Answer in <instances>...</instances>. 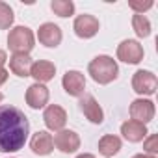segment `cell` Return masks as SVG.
Wrapping results in <instances>:
<instances>
[{"mask_svg": "<svg viewBox=\"0 0 158 158\" xmlns=\"http://www.w3.org/2000/svg\"><path fill=\"white\" fill-rule=\"evenodd\" d=\"M30 123L23 110L2 104L0 106V152L21 151L28 139Z\"/></svg>", "mask_w": 158, "mask_h": 158, "instance_id": "cell-1", "label": "cell"}, {"mask_svg": "<svg viewBox=\"0 0 158 158\" xmlns=\"http://www.w3.org/2000/svg\"><path fill=\"white\" fill-rule=\"evenodd\" d=\"M88 73L91 74V78H93L97 84L106 86V84L114 82L115 78H117V74H119V67H117V63H115L114 58L102 54V56H97V58H93V60L89 61V65H88Z\"/></svg>", "mask_w": 158, "mask_h": 158, "instance_id": "cell-2", "label": "cell"}, {"mask_svg": "<svg viewBox=\"0 0 158 158\" xmlns=\"http://www.w3.org/2000/svg\"><path fill=\"white\" fill-rule=\"evenodd\" d=\"M34 43H35L34 32L26 26H15L8 35V47L13 54H30Z\"/></svg>", "mask_w": 158, "mask_h": 158, "instance_id": "cell-3", "label": "cell"}, {"mask_svg": "<svg viewBox=\"0 0 158 158\" xmlns=\"http://www.w3.org/2000/svg\"><path fill=\"white\" fill-rule=\"evenodd\" d=\"M158 88L156 74L151 71H136L132 76V89L138 95H152Z\"/></svg>", "mask_w": 158, "mask_h": 158, "instance_id": "cell-4", "label": "cell"}, {"mask_svg": "<svg viewBox=\"0 0 158 158\" xmlns=\"http://www.w3.org/2000/svg\"><path fill=\"white\" fill-rule=\"evenodd\" d=\"M117 60L130 63V65H136L143 60V47L134 39H125L117 47Z\"/></svg>", "mask_w": 158, "mask_h": 158, "instance_id": "cell-5", "label": "cell"}, {"mask_svg": "<svg viewBox=\"0 0 158 158\" xmlns=\"http://www.w3.org/2000/svg\"><path fill=\"white\" fill-rule=\"evenodd\" d=\"M61 86H63V89H65L67 95H71V97H82L84 89H86V78H84V74L80 71H67L63 74Z\"/></svg>", "mask_w": 158, "mask_h": 158, "instance_id": "cell-6", "label": "cell"}, {"mask_svg": "<svg viewBox=\"0 0 158 158\" xmlns=\"http://www.w3.org/2000/svg\"><path fill=\"white\" fill-rule=\"evenodd\" d=\"M78 106H80V112H82V114L91 121V123L101 125V123L104 121V112H102L101 104L95 101V97H93V95L84 93V95L80 97V102H78Z\"/></svg>", "mask_w": 158, "mask_h": 158, "instance_id": "cell-7", "label": "cell"}, {"mask_svg": "<svg viewBox=\"0 0 158 158\" xmlns=\"http://www.w3.org/2000/svg\"><path fill=\"white\" fill-rule=\"evenodd\" d=\"M73 28H74V34H76L78 37L89 39V37H93V35L99 32V19L93 17V15H88V13L78 15V17L74 19Z\"/></svg>", "mask_w": 158, "mask_h": 158, "instance_id": "cell-8", "label": "cell"}, {"mask_svg": "<svg viewBox=\"0 0 158 158\" xmlns=\"http://www.w3.org/2000/svg\"><path fill=\"white\" fill-rule=\"evenodd\" d=\"M130 117H132V121L147 125L154 117V102L147 101V99H136L130 104Z\"/></svg>", "mask_w": 158, "mask_h": 158, "instance_id": "cell-9", "label": "cell"}, {"mask_svg": "<svg viewBox=\"0 0 158 158\" xmlns=\"http://www.w3.org/2000/svg\"><path fill=\"white\" fill-rule=\"evenodd\" d=\"M43 121H45V125H47L48 130L60 132V130H63V127H65V123H67V114H65V110H63L61 106L50 104V106H47L45 112H43Z\"/></svg>", "mask_w": 158, "mask_h": 158, "instance_id": "cell-10", "label": "cell"}, {"mask_svg": "<svg viewBox=\"0 0 158 158\" xmlns=\"http://www.w3.org/2000/svg\"><path fill=\"white\" fill-rule=\"evenodd\" d=\"M54 145L56 149H60L61 152L69 154V152H74L78 147H80V136H78L74 130H60L54 138Z\"/></svg>", "mask_w": 158, "mask_h": 158, "instance_id": "cell-11", "label": "cell"}, {"mask_svg": "<svg viewBox=\"0 0 158 158\" xmlns=\"http://www.w3.org/2000/svg\"><path fill=\"white\" fill-rule=\"evenodd\" d=\"M61 30L60 26H56L54 23H45L39 26V32H37V39L41 45L48 47V48H56L60 43H61Z\"/></svg>", "mask_w": 158, "mask_h": 158, "instance_id": "cell-12", "label": "cell"}, {"mask_svg": "<svg viewBox=\"0 0 158 158\" xmlns=\"http://www.w3.org/2000/svg\"><path fill=\"white\" fill-rule=\"evenodd\" d=\"M48 95H50L48 88L45 84L35 82V84H32L26 89V104L30 108H34V110H39V108H43L48 102Z\"/></svg>", "mask_w": 158, "mask_h": 158, "instance_id": "cell-13", "label": "cell"}, {"mask_svg": "<svg viewBox=\"0 0 158 158\" xmlns=\"http://www.w3.org/2000/svg\"><path fill=\"white\" fill-rule=\"evenodd\" d=\"M30 149L34 151V154H39V156H47L52 152L54 149V139L52 136L47 132V130H39L32 136L30 139Z\"/></svg>", "mask_w": 158, "mask_h": 158, "instance_id": "cell-14", "label": "cell"}, {"mask_svg": "<svg viewBox=\"0 0 158 158\" xmlns=\"http://www.w3.org/2000/svg\"><path fill=\"white\" fill-rule=\"evenodd\" d=\"M54 74H56V65H54L52 61L39 60V61H34V63H32L30 76H34V78H35V82L45 84V82L52 80Z\"/></svg>", "mask_w": 158, "mask_h": 158, "instance_id": "cell-15", "label": "cell"}, {"mask_svg": "<svg viewBox=\"0 0 158 158\" xmlns=\"http://www.w3.org/2000/svg\"><path fill=\"white\" fill-rule=\"evenodd\" d=\"M121 134L127 141L130 143H138V141H143L145 136H147V127L138 123V121H125L121 125Z\"/></svg>", "mask_w": 158, "mask_h": 158, "instance_id": "cell-16", "label": "cell"}, {"mask_svg": "<svg viewBox=\"0 0 158 158\" xmlns=\"http://www.w3.org/2000/svg\"><path fill=\"white\" fill-rule=\"evenodd\" d=\"M32 58L30 54H13L10 58V71L21 78L30 76V69H32Z\"/></svg>", "mask_w": 158, "mask_h": 158, "instance_id": "cell-17", "label": "cell"}, {"mask_svg": "<svg viewBox=\"0 0 158 158\" xmlns=\"http://www.w3.org/2000/svg\"><path fill=\"white\" fill-rule=\"evenodd\" d=\"M121 149V139L114 134H106L99 139V152H102L104 156H114L117 154Z\"/></svg>", "mask_w": 158, "mask_h": 158, "instance_id": "cell-18", "label": "cell"}, {"mask_svg": "<svg viewBox=\"0 0 158 158\" xmlns=\"http://www.w3.org/2000/svg\"><path fill=\"white\" fill-rule=\"evenodd\" d=\"M132 28H134V32H136L138 37H149L151 35V23L141 13H136L132 17Z\"/></svg>", "mask_w": 158, "mask_h": 158, "instance_id": "cell-19", "label": "cell"}, {"mask_svg": "<svg viewBox=\"0 0 158 158\" xmlns=\"http://www.w3.org/2000/svg\"><path fill=\"white\" fill-rule=\"evenodd\" d=\"M50 10L58 17H71L74 13V4L71 2V0H52V2H50Z\"/></svg>", "mask_w": 158, "mask_h": 158, "instance_id": "cell-20", "label": "cell"}, {"mask_svg": "<svg viewBox=\"0 0 158 158\" xmlns=\"http://www.w3.org/2000/svg\"><path fill=\"white\" fill-rule=\"evenodd\" d=\"M13 10L6 2H0V30H8L13 24Z\"/></svg>", "mask_w": 158, "mask_h": 158, "instance_id": "cell-21", "label": "cell"}, {"mask_svg": "<svg viewBox=\"0 0 158 158\" xmlns=\"http://www.w3.org/2000/svg\"><path fill=\"white\" fill-rule=\"evenodd\" d=\"M143 149L151 154V156H154L156 152H158V136H154V134H151L145 141H143Z\"/></svg>", "mask_w": 158, "mask_h": 158, "instance_id": "cell-22", "label": "cell"}, {"mask_svg": "<svg viewBox=\"0 0 158 158\" xmlns=\"http://www.w3.org/2000/svg\"><path fill=\"white\" fill-rule=\"evenodd\" d=\"M128 6H130L134 11H138V13H141V15H143V11H147V10H151V8H152V2H151V0H149V2H136V0H130Z\"/></svg>", "mask_w": 158, "mask_h": 158, "instance_id": "cell-23", "label": "cell"}, {"mask_svg": "<svg viewBox=\"0 0 158 158\" xmlns=\"http://www.w3.org/2000/svg\"><path fill=\"white\" fill-rule=\"evenodd\" d=\"M8 74H10V73H8L4 67L0 69V86H2V84H6V80H8Z\"/></svg>", "mask_w": 158, "mask_h": 158, "instance_id": "cell-24", "label": "cell"}, {"mask_svg": "<svg viewBox=\"0 0 158 158\" xmlns=\"http://www.w3.org/2000/svg\"><path fill=\"white\" fill-rule=\"evenodd\" d=\"M6 60H8V56H6V52L0 48V69H2V65L6 63Z\"/></svg>", "mask_w": 158, "mask_h": 158, "instance_id": "cell-25", "label": "cell"}, {"mask_svg": "<svg viewBox=\"0 0 158 158\" xmlns=\"http://www.w3.org/2000/svg\"><path fill=\"white\" fill-rule=\"evenodd\" d=\"M132 158H156V156H151V154H134Z\"/></svg>", "mask_w": 158, "mask_h": 158, "instance_id": "cell-26", "label": "cell"}, {"mask_svg": "<svg viewBox=\"0 0 158 158\" xmlns=\"http://www.w3.org/2000/svg\"><path fill=\"white\" fill-rule=\"evenodd\" d=\"M76 158H95L93 154H89V152H86V154H78Z\"/></svg>", "mask_w": 158, "mask_h": 158, "instance_id": "cell-27", "label": "cell"}, {"mask_svg": "<svg viewBox=\"0 0 158 158\" xmlns=\"http://www.w3.org/2000/svg\"><path fill=\"white\" fill-rule=\"evenodd\" d=\"M2 99H4V95H2V93H0V102H2Z\"/></svg>", "mask_w": 158, "mask_h": 158, "instance_id": "cell-28", "label": "cell"}]
</instances>
